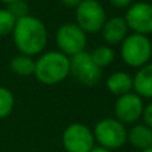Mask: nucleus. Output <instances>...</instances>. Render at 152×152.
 I'll list each match as a JSON object with an SVG mask.
<instances>
[{"label":"nucleus","instance_id":"nucleus-21","mask_svg":"<svg viewBox=\"0 0 152 152\" xmlns=\"http://www.w3.org/2000/svg\"><path fill=\"white\" fill-rule=\"evenodd\" d=\"M110 4H112L113 7H116V8H128L131 4H133L135 1L133 0H109Z\"/></svg>","mask_w":152,"mask_h":152},{"label":"nucleus","instance_id":"nucleus-1","mask_svg":"<svg viewBox=\"0 0 152 152\" xmlns=\"http://www.w3.org/2000/svg\"><path fill=\"white\" fill-rule=\"evenodd\" d=\"M12 38L19 54L35 57L45 51L49 32L39 18L28 15L16 20L12 31Z\"/></svg>","mask_w":152,"mask_h":152},{"label":"nucleus","instance_id":"nucleus-2","mask_svg":"<svg viewBox=\"0 0 152 152\" xmlns=\"http://www.w3.org/2000/svg\"><path fill=\"white\" fill-rule=\"evenodd\" d=\"M37 80L43 85H57L70 75V58L61 51H45L35 61Z\"/></svg>","mask_w":152,"mask_h":152},{"label":"nucleus","instance_id":"nucleus-7","mask_svg":"<svg viewBox=\"0 0 152 152\" xmlns=\"http://www.w3.org/2000/svg\"><path fill=\"white\" fill-rule=\"evenodd\" d=\"M55 42L59 49L58 51L72 58L73 55L85 51L88 35L75 23H65L58 28L55 34Z\"/></svg>","mask_w":152,"mask_h":152},{"label":"nucleus","instance_id":"nucleus-24","mask_svg":"<svg viewBox=\"0 0 152 152\" xmlns=\"http://www.w3.org/2000/svg\"><path fill=\"white\" fill-rule=\"evenodd\" d=\"M0 1H1V3H4V4H7V6H8V4L14 3V1H16V0H0Z\"/></svg>","mask_w":152,"mask_h":152},{"label":"nucleus","instance_id":"nucleus-3","mask_svg":"<svg viewBox=\"0 0 152 152\" xmlns=\"http://www.w3.org/2000/svg\"><path fill=\"white\" fill-rule=\"evenodd\" d=\"M121 59L126 66L140 69L152 58V42L149 37L140 34H128L120 45Z\"/></svg>","mask_w":152,"mask_h":152},{"label":"nucleus","instance_id":"nucleus-20","mask_svg":"<svg viewBox=\"0 0 152 152\" xmlns=\"http://www.w3.org/2000/svg\"><path fill=\"white\" fill-rule=\"evenodd\" d=\"M141 118H143L144 124L152 129V101L149 104H147V105H144V110H143Z\"/></svg>","mask_w":152,"mask_h":152},{"label":"nucleus","instance_id":"nucleus-11","mask_svg":"<svg viewBox=\"0 0 152 152\" xmlns=\"http://www.w3.org/2000/svg\"><path fill=\"white\" fill-rule=\"evenodd\" d=\"M100 32L105 45L112 47L116 45H121V42L128 37L129 28L125 23L124 16H113L106 19Z\"/></svg>","mask_w":152,"mask_h":152},{"label":"nucleus","instance_id":"nucleus-16","mask_svg":"<svg viewBox=\"0 0 152 152\" xmlns=\"http://www.w3.org/2000/svg\"><path fill=\"white\" fill-rule=\"evenodd\" d=\"M90 57H92L93 62L102 70L113 63V61H115V50L110 46H108V45H101V46L96 47L90 53Z\"/></svg>","mask_w":152,"mask_h":152},{"label":"nucleus","instance_id":"nucleus-12","mask_svg":"<svg viewBox=\"0 0 152 152\" xmlns=\"http://www.w3.org/2000/svg\"><path fill=\"white\" fill-rule=\"evenodd\" d=\"M133 92L143 100H152V62L137 69L133 75Z\"/></svg>","mask_w":152,"mask_h":152},{"label":"nucleus","instance_id":"nucleus-10","mask_svg":"<svg viewBox=\"0 0 152 152\" xmlns=\"http://www.w3.org/2000/svg\"><path fill=\"white\" fill-rule=\"evenodd\" d=\"M115 118H117L124 125L136 124L143 116L144 102L143 98L139 97L135 92L126 93L117 97L115 102Z\"/></svg>","mask_w":152,"mask_h":152},{"label":"nucleus","instance_id":"nucleus-8","mask_svg":"<svg viewBox=\"0 0 152 152\" xmlns=\"http://www.w3.org/2000/svg\"><path fill=\"white\" fill-rule=\"evenodd\" d=\"M62 145L66 152H89L96 145L93 131L82 123H73L62 133Z\"/></svg>","mask_w":152,"mask_h":152},{"label":"nucleus","instance_id":"nucleus-6","mask_svg":"<svg viewBox=\"0 0 152 152\" xmlns=\"http://www.w3.org/2000/svg\"><path fill=\"white\" fill-rule=\"evenodd\" d=\"M70 75L81 85L92 88L101 81L102 70L93 62L90 53L85 50L70 58Z\"/></svg>","mask_w":152,"mask_h":152},{"label":"nucleus","instance_id":"nucleus-22","mask_svg":"<svg viewBox=\"0 0 152 152\" xmlns=\"http://www.w3.org/2000/svg\"><path fill=\"white\" fill-rule=\"evenodd\" d=\"M61 4L65 6L66 8H77L82 0H59Z\"/></svg>","mask_w":152,"mask_h":152},{"label":"nucleus","instance_id":"nucleus-9","mask_svg":"<svg viewBox=\"0 0 152 152\" xmlns=\"http://www.w3.org/2000/svg\"><path fill=\"white\" fill-rule=\"evenodd\" d=\"M128 28L133 34H152V4L147 1H136L126 8L124 15Z\"/></svg>","mask_w":152,"mask_h":152},{"label":"nucleus","instance_id":"nucleus-17","mask_svg":"<svg viewBox=\"0 0 152 152\" xmlns=\"http://www.w3.org/2000/svg\"><path fill=\"white\" fill-rule=\"evenodd\" d=\"M15 106V97L14 93L6 88V86H0V120L8 117L12 113Z\"/></svg>","mask_w":152,"mask_h":152},{"label":"nucleus","instance_id":"nucleus-25","mask_svg":"<svg viewBox=\"0 0 152 152\" xmlns=\"http://www.w3.org/2000/svg\"><path fill=\"white\" fill-rule=\"evenodd\" d=\"M140 152H152V147H149V148L144 149V151H140Z\"/></svg>","mask_w":152,"mask_h":152},{"label":"nucleus","instance_id":"nucleus-18","mask_svg":"<svg viewBox=\"0 0 152 152\" xmlns=\"http://www.w3.org/2000/svg\"><path fill=\"white\" fill-rule=\"evenodd\" d=\"M16 19L7 8H0V38L8 37L12 34Z\"/></svg>","mask_w":152,"mask_h":152},{"label":"nucleus","instance_id":"nucleus-15","mask_svg":"<svg viewBox=\"0 0 152 152\" xmlns=\"http://www.w3.org/2000/svg\"><path fill=\"white\" fill-rule=\"evenodd\" d=\"M10 69L14 74L19 77H30L35 73V59L34 57L24 54H18L10 62Z\"/></svg>","mask_w":152,"mask_h":152},{"label":"nucleus","instance_id":"nucleus-23","mask_svg":"<svg viewBox=\"0 0 152 152\" xmlns=\"http://www.w3.org/2000/svg\"><path fill=\"white\" fill-rule=\"evenodd\" d=\"M89 152H112V151H109V149L104 148V147H100V145H94Z\"/></svg>","mask_w":152,"mask_h":152},{"label":"nucleus","instance_id":"nucleus-4","mask_svg":"<svg viewBox=\"0 0 152 152\" xmlns=\"http://www.w3.org/2000/svg\"><path fill=\"white\" fill-rule=\"evenodd\" d=\"M93 136L97 145L109 149L121 148L126 143V135L128 129L123 123L115 117H104L97 121L94 125Z\"/></svg>","mask_w":152,"mask_h":152},{"label":"nucleus","instance_id":"nucleus-19","mask_svg":"<svg viewBox=\"0 0 152 152\" xmlns=\"http://www.w3.org/2000/svg\"><path fill=\"white\" fill-rule=\"evenodd\" d=\"M7 10L11 12L12 16H14L16 20L30 15L28 4H27L24 0H16V1H14V3L8 4V6H7Z\"/></svg>","mask_w":152,"mask_h":152},{"label":"nucleus","instance_id":"nucleus-14","mask_svg":"<svg viewBox=\"0 0 152 152\" xmlns=\"http://www.w3.org/2000/svg\"><path fill=\"white\" fill-rule=\"evenodd\" d=\"M106 88L117 97L133 92V75L121 70L112 73L106 80Z\"/></svg>","mask_w":152,"mask_h":152},{"label":"nucleus","instance_id":"nucleus-5","mask_svg":"<svg viewBox=\"0 0 152 152\" xmlns=\"http://www.w3.org/2000/svg\"><path fill=\"white\" fill-rule=\"evenodd\" d=\"M106 12L98 0H82L75 8V24L88 34H97L106 22Z\"/></svg>","mask_w":152,"mask_h":152},{"label":"nucleus","instance_id":"nucleus-13","mask_svg":"<svg viewBox=\"0 0 152 152\" xmlns=\"http://www.w3.org/2000/svg\"><path fill=\"white\" fill-rule=\"evenodd\" d=\"M126 141H128L133 148L139 151L152 147V129L147 126L144 123H136L128 129L126 135Z\"/></svg>","mask_w":152,"mask_h":152}]
</instances>
